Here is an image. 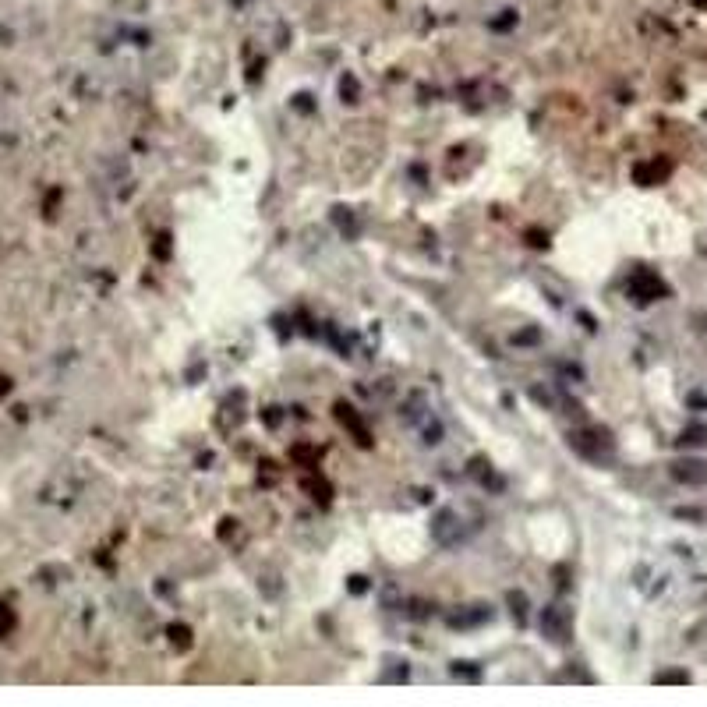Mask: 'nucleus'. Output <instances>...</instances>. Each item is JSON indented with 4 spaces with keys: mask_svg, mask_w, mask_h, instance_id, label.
Segmentation results:
<instances>
[{
    "mask_svg": "<svg viewBox=\"0 0 707 707\" xmlns=\"http://www.w3.org/2000/svg\"><path fill=\"white\" fill-rule=\"evenodd\" d=\"M676 474H679L683 481H704V477H707L704 463H679V467H676Z\"/></svg>",
    "mask_w": 707,
    "mask_h": 707,
    "instance_id": "obj_1",
    "label": "nucleus"
}]
</instances>
